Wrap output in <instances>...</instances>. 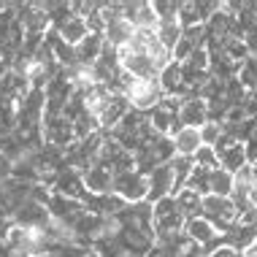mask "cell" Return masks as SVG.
<instances>
[{
	"instance_id": "1",
	"label": "cell",
	"mask_w": 257,
	"mask_h": 257,
	"mask_svg": "<svg viewBox=\"0 0 257 257\" xmlns=\"http://www.w3.org/2000/svg\"><path fill=\"white\" fill-rule=\"evenodd\" d=\"M108 138H114L122 149H127L130 155H136L144 144H149L152 138H157V133L149 127L147 114H138V111H130L124 119L116 124L114 130L108 133Z\"/></svg>"
},
{
	"instance_id": "2",
	"label": "cell",
	"mask_w": 257,
	"mask_h": 257,
	"mask_svg": "<svg viewBox=\"0 0 257 257\" xmlns=\"http://www.w3.org/2000/svg\"><path fill=\"white\" fill-rule=\"evenodd\" d=\"M6 244L14 252V257H36V254H46L52 249L49 235L44 227H19L14 225L9 235H6Z\"/></svg>"
},
{
	"instance_id": "3",
	"label": "cell",
	"mask_w": 257,
	"mask_h": 257,
	"mask_svg": "<svg viewBox=\"0 0 257 257\" xmlns=\"http://www.w3.org/2000/svg\"><path fill=\"white\" fill-rule=\"evenodd\" d=\"M184 214L179 211L176 200L163 198L157 203H152V230H155V238H163V235H176L184 230Z\"/></svg>"
},
{
	"instance_id": "4",
	"label": "cell",
	"mask_w": 257,
	"mask_h": 257,
	"mask_svg": "<svg viewBox=\"0 0 257 257\" xmlns=\"http://www.w3.org/2000/svg\"><path fill=\"white\" fill-rule=\"evenodd\" d=\"M200 217H203L206 222H211L214 230H217L219 235H225V233L235 225V217H238V211H235V206H233L230 198L206 195L203 203H200Z\"/></svg>"
},
{
	"instance_id": "5",
	"label": "cell",
	"mask_w": 257,
	"mask_h": 257,
	"mask_svg": "<svg viewBox=\"0 0 257 257\" xmlns=\"http://www.w3.org/2000/svg\"><path fill=\"white\" fill-rule=\"evenodd\" d=\"M111 192H114L124 206L144 203V200H147V192H149L147 176H144L141 171H136V168L122 171V173H116L114 182H111Z\"/></svg>"
},
{
	"instance_id": "6",
	"label": "cell",
	"mask_w": 257,
	"mask_h": 257,
	"mask_svg": "<svg viewBox=\"0 0 257 257\" xmlns=\"http://www.w3.org/2000/svg\"><path fill=\"white\" fill-rule=\"evenodd\" d=\"M179 103H182V98H163V100H160L157 106L147 114L149 127L155 130L157 136L171 138L179 127H182V124H179Z\"/></svg>"
},
{
	"instance_id": "7",
	"label": "cell",
	"mask_w": 257,
	"mask_h": 257,
	"mask_svg": "<svg viewBox=\"0 0 257 257\" xmlns=\"http://www.w3.org/2000/svg\"><path fill=\"white\" fill-rule=\"evenodd\" d=\"M214 152H217V160H219V168L227 171V173H238L241 168H246V152H244V144L238 138H233L230 133L222 130L219 141L214 144Z\"/></svg>"
},
{
	"instance_id": "8",
	"label": "cell",
	"mask_w": 257,
	"mask_h": 257,
	"mask_svg": "<svg viewBox=\"0 0 257 257\" xmlns=\"http://www.w3.org/2000/svg\"><path fill=\"white\" fill-rule=\"evenodd\" d=\"M6 211L11 214V222L19 227H46V222L52 219L46 203H41L38 198H27L22 203L6 208Z\"/></svg>"
},
{
	"instance_id": "9",
	"label": "cell",
	"mask_w": 257,
	"mask_h": 257,
	"mask_svg": "<svg viewBox=\"0 0 257 257\" xmlns=\"http://www.w3.org/2000/svg\"><path fill=\"white\" fill-rule=\"evenodd\" d=\"M98 165H103V168H108L111 173H122V171H130V168H136V160L133 155H130L127 149H122L119 144L114 141V138H103V144H100V152H98V160H95Z\"/></svg>"
},
{
	"instance_id": "10",
	"label": "cell",
	"mask_w": 257,
	"mask_h": 257,
	"mask_svg": "<svg viewBox=\"0 0 257 257\" xmlns=\"http://www.w3.org/2000/svg\"><path fill=\"white\" fill-rule=\"evenodd\" d=\"M184 238L190 241V244L203 246L206 249V257H208V252H214L217 246L225 244V241H222V235L214 230V225H211V222H206L203 217H192V219L184 222Z\"/></svg>"
},
{
	"instance_id": "11",
	"label": "cell",
	"mask_w": 257,
	"mask_h": 257,
	"mask_svg": "<svg viewBox=\"0 0 257 257\" xmlns=\"http://www.w3.org/2000/svg\"><path fill=\"white\" fill-rule=\"evenodd\" d=\"M147 203H157L163 198H171L173 195V171H171V163L165 165H157L155 171L147 173Z\"/></svg>"
},
{
	"instance_id": "12",
	"label": "cell",
	"mask_w": 257,
	"mask_h": 257,
	"mask_svg": "<svg viewBox=\"0 0 257 257\" xmlns=\"http://www.w3.org/2000/svg\"><path fill=\"white\" fill-rule=\"evenodd\" d=\"M54 195H62V198H71V200H81L89 195L87 187H84V179H81L79 171L73 168H62L57 176H54Z\"/></svg>"
},
{
	"instance_id": "13",
	"label": "cell",
	"mask_w": 257,
	"mask_h": 257,
	"mask_svg": "<svg viewBox=\"0 0 257 257\" xmlns=\"http://www.w3.org/2000/svg\"><path fill=\"white\" fill-rule=\"evenodd\" d=\"M222 3L214 0H198V3H182L179 9V25L182 27H195V25H206L214 14L219 11Z\"/></svg>"
},
{
	"instance_id": "14",
	"label": "cell",
	"mask_w": 257,
	"mask_h": 257,
	"mask_svg": "<svg viewBox=\"0 0 257 257\" xmlns=\"http://www.w3.org/2000/svg\"><path fill=\"white\" fill-rule=\"evenodd\" d=\"M206 46V33H203V25H195V27H182V38L179 44L173 46L171 57L176 62H184L187 57H192L198 49Z\"/></svg>"
},
{
	"instance_id": "15",
	"label": "cell",
	"mask_w": 257,
	"mask_h": 257,
	"mask_svg": "<svg viewBox=\"0 0 257 257\" xmlns=\"http://www.w3.org/2000/svg\"><path fill=\"white\" fill-rule=\"evenodd\" d=\"M203 122H208V103L198 95L182 98L179 103V124L184 127H200Z\"/></svg>"
},
{
	"instance_id": "16",
	"label": "cell",
	"mask_w": 257,
	"mask_h": 257,
	"mask_svg": "<svg viewBox=\"0 0 257 257\" xmlns=\"http://www.w3.org/2000/svg\"><path fill=\"white\" fill-rule=\"evenodd\" d=\"M54 36H57L62 44H68V46H76V44H81L87 36H89V27L87 22L79 17L76 11H71L62 22H57V30H54Z\"/></svg>"
},
{
	"instance_id": "17",
	"label": "cell",
	"mask_w": 257,
	"mask_h": 257,
	"mask_svg": "<svg viewBox=\"0 0 257 257\" xmlns=\"http://www.w3.org/2000/svg\"><path fill=\"white\" fill-rule=\"evenodd\" d=\"M130 114V106H127V100L122 98L119 92H111L108 95V103H106V108H103V114H100V119H98V127H100V133H111V130L119 124L124 116Z\"/></svg>"
},
{
	"instance_id": "18",
	"label": "cell",
	"mask_w": 257,
	"mask_h": 257,
	"mask_svg": "<svg viewBox=\"0 0 257 257\" xmlns=\"http://www.w3.org/2000/svg\"><path fill=\"white\" fill-rule=\"evenodd\" d=\"M157 84L163 89L165 98H184V79H182V65L171 60L163 71L157 73Z\"/></svg>"
},
{
	"instance_id": "19",
	"label": "cell",
	"mask_w": 257,
	"mask_h": 257,
	"mask_svg": "<svg viewBox=\"0 0 257 257\" xmlns=\"http://www.w3.org/2000/svg\"><path fill=\"white\" fill-rule=\"evenodd\" d=\"M171 147H173V155L176 157H195V152L203 147L200 144V133H198V127H179L176 133L171 136Z\"/></svg>"
},
{
	"instance_id": "20",
	"label": "cell",
	"mask_w": 257,
	"mask_h": 257,
	"mask_svg": "<svg viewBox=\"0 0 257 257\" xmlns=\"http://www.w3.org/2000/svg\"><path fill=\"white\" fill-rule=\"evenodd\" d=\"M84 208L89 214H98V217H103V219H114L124 208V203L114 195V192H106V195H87Z\"/></svg>"
},
{
	"instance_id": "21",
	"label": "cell",
	"mask_w": 257,
	"mask_h": 257,
	"mask_svg": "<svg viewBox=\"0 0 257 257\" xmlns=\"http://www.w3.org/2000/svg\"><path fill=\"white\" fill-rule=\"evenodd\" d=\"M81 179H84V187L89 195H106L111 192V182H114V173L108 168H103V165H89V168L81 173Z\"/></svg>"
},
{
	"instance_id": "22",
	"label": "cell",
	"mask_w": 257,
	"mask_h": 257,
	"mask_svg": "<svg viewBox=\"0 0 257 257\" xmlns=\"http://www.w3.org/2000/svg\"><path fill=\"white\" fill-rule=\"evenodd\" d=\"M103 46H106V41H103L100 33H89V36L81 41V44L73 46V54H76V65H92L95 60L100 57Z\"/></svg>"
},
{
	"instance_id": "23",
	"label": "cell",
	"mask_w": 257,
	"mask_h": 257,
	"mask_svg": "<svg viewBox=\"0 0 257 257\" xmlns=\"http://www.w3.org/2000/svg\"><path fill=\"white\" fill-rule=\"evenodd\" d=\"M173 200H176L179 211L184 214V219L200 217V203H203V195H198L195 190H190V187H184V190H179L176 195H173Z\"/></svg>"
},
{
	"instance_id": "24",
	"label": "cell",
	"mask_w": 257,
	"mask_h": 257,
	"mask_svg": "<svg viewBox=\"0 0 257 257\" xmlns=\"http://www.w3.org/2000/svg\"><path fill=\"white\" fill-rule=\"evenodd\" d=\"M192 168H195V163H192L190 157H173V160H171V171H173V195H176L179 190H184V187H187Z\"/></svg>"
},
{
	"instance_id": "25",
	"label": "cell",
	"mask_w": 257,
	"mask_h": 257,
	"mask_svg": "<svg viewBox=\"0 0 257 257\" xmlns=\"http://www.w3.org/2000/svg\"><path fill=\"white\" fill-rule=\"evenodd\" d=\"M230 190H233V173H227L222 168L208 173V195L230 198Z\"/></svg>"
},
{
	"instance_id": "26",
	"label": "cell",
	"mask_w": 257,
	"mask_h": 257,
	"mask_svg": "<svg viewBox=\"0 0 257 257\" xmlns=\"http://www.w3.org/2000/svg\"><path fill=\"white\" fill-rule=\"evenodd\" d=\"M157 38H160V44H163L165 49L173 52V46L179 44V38H182V25H179V19L157 22Z\"/></svg>"
},
{
	"instance_id": "27",
	"label": "cell",
	"mask_w": 257,
	"mask_h": 257,
	"mask_svg": "<svg viewBox=\"0 0 257 257\" xmlns=\"http://www.w3.org/2000/svg\"><path fill=\"white\" fill-rule=\"evenodd\" d=\"M235 81H238V84L246 89V95H254V92H257V57H249L244 65L238 68Z\"/></svg>"
},
{
	"instance_id": "28",
	"label": "cell",
	"mask_w": 257,
	"mask_h": 257,
	"mask_svg": "<svg viewBox=\"0 0 257 257\" xmlns=\"http://www.w3.org/2000/svg\"><path fill=\"white\" fill-rule=\"evenodd\" d=\"M192 163H195L198 168H203V171H217L219 168V160H217L214 147H200L195 152V157H192Z\"/></svg>"
},
{
	"instance_id": "29",
	"label": "cell",
	"mask_w": 257,
	"mask_h": 257,
	"mask_svg": "<svg viewBox=\"0 0 257 257\" xmlns=\"http://www.w3.org/2000/svg\"><path fill=\"white\" fill-rule=\"evenodd\" d=\"M198 133H200V144L203 147H214V144L219 141V136H222V122H203L198 127Z\"/></svg>"
},
{
	"instance_id": "30",
	"label": "cell",
	"mask_w": 257,
	"mask_h": 257,
	"mask_svg": "<svg viewBox=\"0 0 257 257\" xmlns=\"http://www.w3.org/2000/svg\"><path fill=\"white\" fill-rule=\"evenodd\" d=\"M152 9L157 14V22H165V19H179V9L182 3H168V0H160V3H152Z\"/></svg>"
},
{
	"instance_id": "31",
	"label": "cell",
	"mask_w": 257,
	"mask_h": 257,
	"mask_svg": "<svg viewBox=\"0 0 257 257\" xmlns=\"http://www.w3.org/2000/svg\"><path fill=\"white\" fill-rule=\"evenodd\" d=\"M11 171H14V160L6 152H0V187L11 179Z\"/></svg>"
},
{
	"instance_id": "32",
	"label": "cell",
	"mask_w": 257,
	"mask_h": 257,
	"mask_svg": "<svg viewBox=\"0 0 257 257\" xmlns=\"http://www.w3.org/2000/svg\"><path fill=\"white\" fill-rule=\"evenodd\" d=\"M244 152H246V163H249V165L257 163V130L244 141Z\"/></svg>"
},
{
	"instance_id": "33",
	"label": "cell",
	"mask_w": 257,
	"mask_h": 257,
	"mask_svg": "<svg viewBox=\"0 0 257 257\" xmlns=\"http://www.w3.org/2000/svg\"><path fill=\"white\" fill-rule=\"evenodd\" d=\"M208 257H246V254L238 252V249H233V246H227V244H222V246L214 249V252H208Z\"/></svg>"
},
{
	"instance_id": "34",
	"label": "cell",
	"mask_w": 257,
	"mask_h": 257,
	"mask_svg": "<svg viewBox=\"0 0 257 257\" xmlns=\"http://www.w3.org/2000/svg\"><path fill=\"white\" fill-rule=\"evenodd\" d=\"M14 227L11 222V214L6 211V208H0V241H6V235H9V230Z\"/></svg>"
},
{
	"instance_id": "35",
	"label": "cell",
	"mask_w": 257,
	"mask_h": 257,
	"mask_svg": "<svg viewBox=\"0 0 257 257\" xmlns=\"http://www.w3.org/2000/svg\"><path fill=\"white\" fill-rule=\"evenodd\" d=\"M246 206L257 208V184H252V187H249V195H246Z\"/></svg>"
},
{
	"instance_id": "36",
	"label": "cell",
	"mask_w": 257,
	"mask_h": 257,
	"mask_svg": "<svg viewBox=\"0 0 257 257\" xmlns=\"http://www.w3.org/2000/svg\"><path fill=\"white\" fill-rule=\"evenodd\" d=\"M0 257H14V252L9 249V244H6V241H0Z\"/></svg>"
},
{
	"instance_id": "37",
	"label": "cell",
	"mask_w": 257,
	"mask_h": 257,
	"mask_svg": "<svg viewBox=\"0 0 257 257\" xmlns=\"http://www.w3.org/2000/svg\"><path fill=\"white\" fill-rule=\"evenodd\" d=\"M244 254H246V257H257V238L252 241V246H249V249H246Z\"/></svg>"
},
{
	"instance_id": "38",
	"label": "cell",
	"mask_w": 257,
	"mask_h": 257,
	"mask_svg": "<svg viewBox=\"0 0 257 257\" xmlns=\"http://www.w3.org/2000/svg\"><path fill=\"white\" fill-rule=\"evenodd\" d=\"M249 171H252V179H254V184H257V163L249 165Z\"/></svg>"
},
{
	"instance_id": "39",
	"label": "cell",
	"mask_w": 257,
	"mask_h": 257,
	"mask_svg": "<svg viewBox=\"0 0 257 257\" xmlns=\"http://www.w3.org/2000/svg\"><path fill=\"white\" fill-rule=\"evenodd\" d=\"M0 208H6V200H3V195H0Z\"/></svg>"
},
{
	"instance_id": "40",
	"label": "cell",
	"mask_w": 257,
	"mask_h": 257,
	"mask_svg": "<svg viewBox=\"0 0 257 257\" xmlns=\"http://www.w3.org/2000/svg\"><path fill=\"white\" fill-rule=\"evenodd\" d=\"M36 257H54V254H49V252H46V254H36Z\"/></svg>"
}]
</instances>
